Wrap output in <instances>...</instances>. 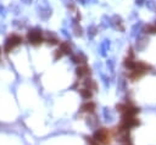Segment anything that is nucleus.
Returning <instances> with one entry per match:
<instances>
[{"instance_id": "f257e3e1", "label": "nucleus", "mask_w": 156, "mask_h": 145, "mask_svg": "<svg viewBox=\"0 0 156 145\" xmlns=\"http://www.w3.org/2000/svg\"><path fill=\"white\" fill-rule=\"evenodd\" d=\"M94 139L98 141V143H101L102 145H107L110 143V134L107 132V129L105 128H101V129H98L95 133H94Z\"/></svg>"}, {"instance_id": "6e6552de", "label": "nucleus", "mask_w": 156, "mask_h": 145, "mask_svg": "<svg viewBox=\"0 0 156 145\" xmlns=\"http://www.w3.org/2000/svg\"><path fill=\"white\" fill-rule=\"evenodd\" d=\"M81 95L84 99H89V98H91V91H89L88 89H82L81 90Z\"/></svg>"}, {"instance_id": "423d86ee", "label": "nucleus", "mask_w": 156, "mask_h": 145, "mask_svg": "<svg viewBox=\"0 0 156 145\" xmlns=\"http://www.w3.org/2000/svg\"><path fill=\"white\" fill-rule=\"evenodd\" d=\"M89 73H90V71H89V68H88L87 66H81V67L77 68V75H78L79 77L86 76V75H89Z\"/></svg>"}, {"instance_id": "f03ea898", "label": "nucleus", "mask_w": 156, "mask_h": 145, "mask_svg": "<svg viewBox=\"0 0 156 145\" xmlns=\"http://www.w3.org/2000/svg\"><path fill=\"white\" fill-rule=\"evenodd\" d=\"M138 124H139V121L136 120L134 117L123 116L122 122H121V126H120V128H117V129H120V130H126V129H129V128H132V127H134V126H138Z\"/></svg>"}, {"instance_id": "39448f33", "label": "nucleus", "mask_w": 156, "mask_h": 145, "mask_svg": "<svg viewBox=\"0 0 156 145\" xmlns=\"http://www.w3.org/2000/svg\"><path fill=\"white\" fill-rule=\"evenodd\" d=\"M94 110H95V104L94 102H86V104H83L82 107H81L82 112H93Z\"/></svg>"}, {"instance_id": "20e7f679", "label": "nucleus", "mask_w": 156, "mask_h": 145, "mask_svg": "<svg viewBox=\"0 0 156 145\" xmlns=\"http://www.w3.org/2000/svg\"><path fill=\"white\" fill-rule=\"evenodd\" d=\"M28 40L32 44H38L41 41V33L38 32V30H30L28 33Z\"/></svg>"}, {"instance_id": "9d476101", "label": "nucleus", "mask_w": 156, "mask_h": 145, "mask_svg": "<svg viewBox=\"0 0 156 145\" xmlns=\"http://www.w3.org/2000/svg\"><path fill=\"white\" fill-rule=\"evenodd\" d=\"M0 51H1V49H0Z\"/></svg>"}, {"instance_id": "0eeeda50", "label": "nucleus", "mask_w": 156, "mask_h": 145, "mask_svg": "<svg viewBox=\"0 0 156 145\" xmlns=\"http://www.w3.org/2000/svg\"><path fill=\"white\" fill-rule=\"evenodd\" d=\"M60 50L62 51V53H65V54H70L71 53V48H70V45L67 43H62L60 45Z\"/></svg>"}, {"instance_id": "1a4fd4ad", "label": "nucleus", "mask_w": 156, "mask_h": 145, "mask_svg": "<svg viewBox=\"0 0 156 145\" xmlns=\"http://www.w3.org/2000/svg\"><path fill=\"white\" fill-rule=\"evenodd\" d=\"M86 86H87V87H89V90H90V88H93V89H95V88H97V87H95V84L93 83V80H91V79H87Z\"/></svg>"}, {"instance_id": "7ed1b4c3", "label": "nucleus", "mask_w": 156, "mask_h": 145, "mask_svg": "<svg viewBox=\"0 0 156 145\" xmlns=\"http://www.w3.org/2000/svg\"><path fill=\"white\" fill-rule=\"evenodd\" d=\"M21 41H22V38L18 37V36H16V34H14V36H11L10 38H7L6 43H5V51H6V53H9L10 50H11L14 46H16L17 44H20Z\"/></svg>"}]
</instances>
